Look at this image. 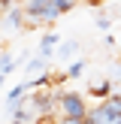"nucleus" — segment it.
I'll list each match as a JSON object with an SVG mask.
<instances>
[{
  "mask_svg": "<svg viewBox=\"0 0 121 124\" xmlns=\"http://www.w3.org/2000/svg\"><path fill=\"white\" fill-rule=\"evenodd\" d=\"M85 121L88 124H118L121 121V94L115 91L112 97H106L97 106H91L88 115H85Z\"/></svg>",
  "mask_w": 121,
  "mask_h": 124,
  "instance_id": "2",
  "label": "nucleus"
},
{
  "mask_svg": "<svg viewBox=\"0 0 121 124\" xmlns=\"http://www.w3.org/2000/svg\"><path fill=\"white\" fill-rule=\"evenodd\" d=\"M76 3H82V0H58V6H60V12H70Z\"/></svg>",
  "mask_w": 121,
  "mask_h": 124,
  "instance_id": "13",
  "label": "nucleus"
},
{
  "mask_svg": "<svg viewBox=\"0 0 121 124\" xmlns=\"http://www.w3.org/2000/svg\"><path fill=\"white\" fill-rule=\"evenodd\" d=\"M76 52H79V42H76V39H67V42H60V46H58L54 58H58V61H70Z\"/></svg>",
  "mask_w": 121,
  "mask_h": 124,
  "instance_id": "8",
  "label": "nucleus"
},
{
  "mask_svg": "<svg viewBox=\"0 0 121 124\" xmlns=\"http://www.w3.org/2000/svg\"><path fill=\"white\" fill-rule=\"evenodd\" d=\"M24 94H27V88H24V82H21V85H15V88L6 91V103H18Z\"/></svg>",
  "mask_w": 121,
  "mask_h": 124,
  "instance_id": "11",
  "label": "nucleus"
},
{
  "mask_svg": "<svg viewBox=\"0 0 121 124\" xmlns=\"http://www.w3.org/2000/svg\"><path fill=\"white\" fill-rule=\"evenodd\" d=\"M60 46V33H54V30H45V33L39 36V46H36V52L45 54V58H54V48Z\"/></svg>",
  "mask_w": 121,
  "mask_h": 124,
  "instance_id": "4",
  "label": "nucleus"
},
{
  "mask_svg": "<svg viewBox=\"0 0 121 124\" xmlns=\"http://www.w3.org/2000/svg\"><path fill=\"white\" fill-rule=\"evenodd\" d=\"M0 42H3V36H0Z\"/></svg>",
  "mask_w": 121,
  "mask_h": 124,
  "instance_id": "17",
  "label": "nucleus"
},
{
  "mask_svg": "<svg viewBox=\"0 0 121 124\" xmlns=\"http://www.w3.org/2000/svg\"><path fill=\"white\" fill-rule=\"evenodd\" d=\"M3 24L12 27V30H24V27H27V21H24V9H21V6H9V9L3 12Z\"/></svg>",
  "mask_w": 121,
  "mask_h": 124,
  "instance_id": "5",
  "label": "nucleus"
},
{
  "mask_svg": "<svg viewBox=\"0 0 121 124\" xmlns=\"http://www.w3.org/2000/svg\"><path fill=\"white\" fill-rule=\"evenodd\" d=\"M18 61H12V54L9 52H0V73H3V76H9V73H15L18 70Z\"/></svg>",
  "mask_w": 121,
  "mask_h": 124,
  "instance_id": "9",
  "label": "nucleus"
},
{
  "mask_svg": "<svg viewBox=\"0 0 121 124\" xmlns=\"http://www.w3.org/2000/svg\"><path fill=\"white\" fill-rule=\"evenodd\" d=\"M118 70H121V58H118Z\"/></svg>",
  "mask_w": 121,
  "mask_h": 124,
  "instance_id": "16",
  "label": "nucleus"
},
{
  "mask_svg": "<svg viewBox=\"0 0 121 124\" xmlns=\"http://www.w3.org/2000/svg\"><path fill=\"white\" fill-rule=\"evenodd\" d=\"M58 109H60V118H85L88 115V103L79 91H58Z\"/></svg>",
  "mask_w": 121,
  "mask_h": 124,
  "instance_id": "3",
  "label": "nucleus"
},
{
  "mask_svg": "<svg viewBox=\"0 0 121 124\" xmlns=\"http://www.w3.org/2000/svg\"><path fill=\"white\" fill-rule=\"evenodd\" d=\"M21 9H24L27 27H52L64 15L58 0H21Z\"/></svg>",
  "mask_w": 121,
  "mask_h": 124,
  "instance_id": "1",
  "label": "nucleus"
},
{
  "mask_svg": "<svg viewBox=\"0 0 121 124\" xmlns=\"http://www.w3.org/2000/svg\"><path fill=\"white\" fill-rule=\"evenodd\" d=\"M54 124H88V121H85V118H58Z\"/></svg>",
  "mask_w": 121,
  "mask_h": 124,
  "instance_id": "14",
  "label": "nucleus"
},
{
  "mask_svg": "<svg viewBox=\"0 0 121 124\" xmlns=\"http://www.w3.org/2000/svg\"><path fill=\"white\" fill-rule=\"evenodd\" d=\"M85 70H88V61H85V58H76L70 67H67V79H79Z\"/></svg>",
  "mask_w": 121,
  "mask_h": 124,
  "instance_id": "10",
  "label": "nucleus"
},
{
  "mask_svg": "<svg viewBox=\"0 0 121 124\" xmlns=\"http://www.w3.org/2000/svg\"><path fill=\"white\" fill-rule=\"evenodd\" d=\"M115 94V85L109 82V79H103V82H94L88 88V97H97V100H106V97Z\"/></svg>",
  "mask_w": 121,
  "mask_h": 124,
  "instance_id": "6",
  "label": "nucleus"
},
{
  "mask_svg": "<svg viewBox=\"0 0 121 124\" xmlns=\"http://www.w3.org/2000/svg\"><path fill=\"white\" fill-rule=\"evenodd\" d=\"M3 85H6V76H3V73H0V88H3Z\"/></svg>",
  "mask_w": 121,
  "mask_h": 124,
  "instance_id": "15",
  "label": "nucleus"
},
{
  "mask_svg": "<svg viewBox=\"0 0 121 124\" xmlns=\"http://www.w3.org/2000/svg\"><path fill=\"white\" fill-rule=\"evenodd\" d=\"M94 24H97V27L103 30V33H109V27H112V18H109V15H103V12H97V18H94Z\"/></svg>",
  "mask_w": 121,
  "mask_h": 124,
  "instance_id": "12",
  "label": "nucleus"
},
{
  "mask_svg": "<svg viewBox=\"0 0 121 124\" xmlns=\"http://www.w3.org/2000/svg\"><path fill=\"white\" fill-rule=\"evenodd\" d=\"M48 61H52V58H45V54H39V52H36V58L24 64V73H27V76H33V73H45Z\"/></svg>",
  "mask_w": 121,
  "mask_h": 124,
  "instance_id": "7",
  "label": "nucleus"
}]
</instances>
